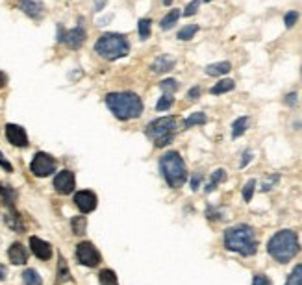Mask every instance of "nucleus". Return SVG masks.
Returning a JSON list of instances; mask_svg holds the SVG:
<instances>
[{"instance_id":"1","label":"nucleus","mask_w":302,"mask_h":285,"mask_svg":"<svg viewBox=\"0 0 302 285\" xmlns=\"http://www.w3.org/2000/svg\"><path fill=\"white\" fill-rule=\"evenodd\" d=\"M104 102L106 107L119 120L139 119L141 113H143V109H145V104H143L141 96L134 93V91H113V93H108Z\"/></svg>"},{"instance_id":"2","label":"nucleus","mask_w":302,"mask_h":285,"mask_svg":"<svg viewBox=\"0 0 302 285\" xmlns=\"http://www.w3.org/2000/svg\"><path fill=\"white\" fill-rule=\"evenodd\" d=\"M224 246L230 252H238L245 257L258 252V239L256 232L249 224H236L224 232Z\"/></svg>"},{"instance_id":"3","label":"nucleus","mask_w":302,"mask_h":285,"mask_svg":"<svg viewBox=\"0 0 302 285\" xmlns=\"http://www.w3.org/2000/svg\"><path fill=\"white\" fill-rule=\"evenodd\" d=\"M301 250L299 235L293 230H280L272 235L267 243V252L278 263H289Z\"/></svg>"},{"instance_id":"4","label":"nucleus","mask_w":302,"mask_h":285,"mask_svg":"<svg viewBox=\"0 0 302 285\" xmlns=\"http://www.w3.org/2000/svg\"><path fill=\"white\" fill-rule=\"evenodd\" d=\"M95 52L98 54L102 60L117 61V60L126 58L130 54V41L126 39V35H123V33H102L96 39V43H95Z\"/></svg>"},{"instance_id":"5","label":"nucleus","mask_w":302,"mask_h":285,"mask_svg":"<svg viewBox=\"0 0 302 285\" xmlns=\"http://www.w3.org/2000/svg\"><path fill=\"white\" fill-rule=\"evenodd\" d=\"M159 169H161V174L165 178L167 185L173 187V189H178L182 187L186 181H188V169H186V163L182 156L178 154L176 150H171L161 156L159 159Z\"/></svg>"},{"instance_id":"6","label":"nucleus","mask_w":302,"mask_h":285,"mask_svg":"<svg viewBox=\"0 0 302 285\" xmlns=\"http://www.w3.org/2000/svg\"><path fill=\"white\" fill-rule=\"evenodd\" d=\"M178 120L176 117H158L154 120H150L145 128V135L150 141H154L158 148L167 147L169 143H173L175 134H176Z\"/></svg>"},{"instance_id":"7","label":"nucleus","mask_w":302,"mask_h":285,"mask_svg":"<svg viewBox=\"0 0 302 285\" xmlns=\"http://www.w3.org/2000/svg\"><path fill=\"white\" fill-rule=\"evenodd\" d=\"M56 167H58V161L47 152H37L30 163V170L37 178H47V176L54 174Z\"/></svg>"},{"instance_id":"8","label":"nucleus","mask_w":302,"mask_h":285,"mask_svg":"<svg viewBox=\"0 0 302 285\" xmlns=\"http://www.w3.org/2000/svg\"><path fill=\"white\" fill-rule=\"evenodd\" d=\"M76 259L78 263L83 265V267H96V265L102 261V255L100 252L95 248L93 243L89 241H82V243L76 244Z\"/></svg>"},{"instance_id":"9","label":"nucleus","mask_w":302,"mask_h":285,"mask_svg":"<svg viewBox=\"0 0 302 285\" xmlns=\"http://www.w3.org/2000/svg\"><path fill=\"white\" fill-rule=\"evenodd\" d=\"M52 185L54 189H56V193H60V195H71L74 191V187H76L74 172L73 170H62V172H58L54 176Z\"/></svg>"},{"instance_id":"10","label":"nucleus","mask_w":302,"mask_h":285,"mask_svg":"<svg viewBox=\"0 0 302 285\" xmlns=\"http://www.w3.org/2000/svg\"><path fill=\"white\" fill-rule=\"evenodd\" d=\"M4 132H6L8 143H11L13 147H19V148L28 147V134H26V130H24L22 126L13 124V122H8Z\"/></svg>"},{"instance_id":"11","label":"nucleus","mask_w":302,"mask_h":285,"mask_svg":"<svg viewBox=\"0 0 302 285\" xmlns=\"http://www.w3.org/2000/svg\"><path fill=\"white\" fill-rule=\"evenodd\" d=\"M74 204H76V208L85 215V213H91L96 210L98 198H96V195H95L93 191H87V189L78 191V193L74 195Z\"/></svg>"},{"instance_id":"12","label":"nucleus","mask_w":302,"mask_h":285,"mask_svg":"<svg viewBox=\"0 0 302 285\" xmlns=\"http://www.w3.org/2000/svg\"><path fill=\"white\" fill-rule=\"evenodd\" d=\"M19 10L33 21H41L45 17V4L41 0H17Z\"/></svg>"},{"instance_id":"13","label":"nucleus","mask_w":302,"mask_h":285,"mask_svg":"<svg viewBox=\"0 0 302 285\" xmlns=\"http://www.w3.org/2000/svg\"><path fill=\"white\" fill-rule=\"evenodd\" d=\"M85 37H87V32H85V28H83L82 24H78L76 28L73 30H69V32H65V37H63V43L69 46V48H73V50H78V48H82L83 43H85Z\"/></svg>"},{"instance_id":"14","label":"nucleus","mask_w":302,"mask_h":285,"mask_svg":"<svg viewBox=\"0 0 302 285\" xmlns=\"http://www.w3.org/2000/svg\"><path fill=\"white\" fill-rule=\"evenodd\" d=\"M30 250L41 261H48L52 257V246L39 237H30Z\"/></svg>"},{"instance_id":"15","label":"nucleus","mask_w":302,"mask_h":285,"mask_svg":"<svg viewBox=\"0 0 302 285\" xmlns=\"http://www.w3.org/2000/svg\"><path fill=\"white\" fill-rule=\"evenodd\" d=\"M175 65H176V58H173L169 54H161V56H158L156 60L152 61L150 69H152V73L156 74H165L169 71H173Z\"/></svg>"},{"instance_id":"16","label":"nucleus","mask_w":302,"mask_h":285,"mask_svg":"<svg viewBox=\"0 0 302 285\" xmlns=\"http://www.w3.org/2000/svg\"><path fill=\"white\" fill-rule=\"evenodd\" d=\"M8 259L13 265H24L28 261V250L24 248V244L21 243H13L8 248Z\"/></svg>"},{"instance_id":"17","label":"nucleus","mask_w":302,"mask_h":285,"mask_svg":"<svg viewBox=\"0 0 302 285\" xmlns=\"http://www.w3.org/2000/svg\"><path fill=\"white\" fill-rule=\"evenodd\" d=\"M71 280V270H69V265L65 261L62 254L58 255V272H56V280H54V285H62L65 282Z\"/></svg>"},{"instance_id":"18","label":"nucleus","mask_w":302,"mask_h":285,"mask_svg":"<svg viewBox=\"0 0 302 285\" xmlns=\"http://www.w3.org/2000/svg\"><path fill=\"white\" fill-rule=\"evenodd\" d=\"M232 71V63L230 61H217V63H211L204 69V73L208 76H224Z\"/></svg>"},{"instance_id":"19","label":"nucleus","mask_w":302,"mask_h":285,"mask_svg":"<svg viewBox=\"0 0 302 285\" xmlns=\"http://www.w3.org/2000/svg\"><path fill=\"white\" fill-rule=\"evenodd\" d=\"M234 89H236V82L230 80V78H224V80H219L217 84L213 85V87L209 89V93H211V95H224V93H230V91H234Z\"/></svg>"},{"instance_id":"20","label":"nucleus","mask_w":302,"mask_h":285,"mask_svg":"<svg viewBox=\"0 0 302 285\" xmlns=\"http://www.w3.org/2000/svg\"><path fill=\"white\" fill-rule=\"evenodd\" d=\"M137 35H139L141 41L150 39V35H152V19H148V17L139 19V22H137Z\"/></svg>"},{"instance_id":"21","label":"nucleus","mask_w":302,"mask_h":285,"mask_svg":"<svg viewBox=\"0 0 302 285\" xmlns=\"http://www.w3.org/2000/svg\"><path fill=\"white\" fill-rule=\"evenodd\" d=\"M249 122H250L249 117H238V119L234 120V124H232V139L241 137V135L249 130Z\"/></svg>"},{"instance_id":"22","label":"nucleus","mask_w":302,"mask_h":285,"mask_svg":"<svg viewBox=\"0 0 302 285\" xmlns=\"http://www.w3.org/2000/svg\"><path fill=\"white\" fill-rule=\"evenodd\" d=\"M182 17V11L180 10H171L169 13H167L165 17L161 19V22H159V28L163 30V32H167V30H171L175 24L178 22V19Z\"/></svg>"},{"instance_id":"23","label":"nucleus","mask_w":302,"mask_h":285,"mask_svg":"<svg viewBox=\"0 0 302 285\" xmlns=\"http://www.w3.org/2000/svg\"><path fill=\"white\" fill-rule=\"evenodd\" d=\"M206 122H208V117H206V113H202V111H195V113H191V115L184 120V128L202 126V124H206Z\"/></svg>"},{"instance_id":"24","label":"nucleus","mask_w":302,"mask_h":285,"mask_svg":"<svg viewBox=\"0 0 302 285\" xmlns=\"http://www.w3.org/2000/svg\"><path fill=\"white\" fill-rule=\"evenodd\" d=\"M198 24H188V26H184L182 30H178L176 33V39L178 41H191L195 35L198 33Z\"/></svg>"},{"instance_id":"25","label":"nucleus","mask_w":302,"mask_h":285,"mask_svg":"<svg viewBox=\"0 0 302 285\" xmlns=\"http://www.w3.org/2000/svg\"><path fill=\"white\" fill-rule=\"evenodd\" d=\"M22 282H24V285H43V278L39 276L37 270L26 269V270L22 272Z\"/></svg>"},{"instance_id":"26","label":"nucleus","mask_w":302,"mask_h":285,"mask_svg":"<svg viewBox=\"0 0 302 285\" xmlns=\"http://www.w3.org/2000/svg\"><path fill=\"white\" fill-rule=\"evenodd\" d=\"M224 180H226V170H224V169H217L215 172H213V174H211V180H209V183L206 185V193H211V191L215 189L221 181H224Z\"/></svg>"},{"instance_id":"27","label":"nucleus","mask_w":302,"mask_h":285,"mask_svg":"<svg viewBox=\"0 0 302 285\" xmlns=\"http://www.w3.org/2000/svg\"><path fill=\"white\" fill-rule=\"evenodd\" d=\"M178 87H180V84L175 78H165V80L159 82V89L163 91V95H175L178 91Z\"/></svg>"},{"instance_id":"28","label":"nucleus","mask_w":302,"mask_h":285,"mask_svg":"<svg viewBox=\"0 0 302 285\" xmlns=\"http://www.w3.org/2000/svg\"><path fill=\"white\" fill-rule=\"evenodd\" d=\"M71 228H73L74 235H83L85 230H87V219L82 217V215L73 217V221H71Z\"/></svg>"},{"instance_id":"29","label":"nucleus","mask_w":302,"mask_h":285,"mask_svg":"<svg viewBox=\"0 0 302 285\" xmlns=\"http://www.w3.org/2000/svg\"><path fill=\"white\" fill-rule=\"evenodd\" d=\"M98 282H100V285H119L117 274H115L113 270H110V269H104V270L98 274Z\"/></svg>"},{"instance_id":"30","label":"nucleus","mask_w":302,"mask_h":285,"mask_svg":"<svg viewBox=\"0 0 302 285\" xmlns=\"http://www.w3.org/2000/svg\"><path fill=\"white\" fill-rule=\"evenodd\" d=\"M175 104V98L173 95H163L161 98H158L156 102V111H167V109H171Z\"/></svg>"},{"instance_id":"31","label":"nucleus","mask_w":302,"mask_h":285,"mask_svg":"<svg viewBox=\"0 0 302 285\" xmlns=\"http://www.w3.org/2000/svg\"><path fill=\"white\" fill-rule=\"evenodd\" d=\"M299 19H301V13H299L297 10L287 11V13L284 15V24H286V28H287V30H291L293 26L299 22Z\"/></svg>"},{"instance_id":"32","label":"nucleus","mask_w":302,"mask_h":285,"mask_svg":"<svg viewBox=\"0 0 302 285\" xmlns=\"http://www.w3.org/2000/svg\"><path fill=\"white\" fill-rule=\"evenodd\" d=\"M0 196L8 202V206L13 208V202L17 198V193L11 189V187H8V185H0Z\"/></svg>"},{"instance_id":"33","label":"nucleus","mask_w":302,"mask_h":285,"mask_svg":"<svg viewBox=\"0 0 302 285\" xmlns=\"http://www.w3.org/2000/svg\"><path fill=\"white\" fill-rule=\"evenodd\" d=\"M286 285H302V265H297L291 270V274L287 278Z\"/></svg>"},{"instance_id":"34","label":"nucleus","mask_w":302,"mask_h":285,"mask_svg":"<svg viewBox=\"0 0 302 285\" xmlns=\"http://www.w3.org/2000/svg\"><path fill=\"white\" fill-rule=\"evenodd\" d=\"M254 189H256V180H249V181L245 183V187H243V200L245 202L252 200V196H254Z\"/></svg>"},{"instance_id":"35","label":"nucleus","mask_w":302,"mask_h":285,"mask_svg":"<svg viewBox=\"0 0 302 285\" xmlns=\"http://www.w3.org/2000/svg\"><path fill=\"white\" fill-rule=\"evenodd\" d=\"M6 222H8V226H10L11 230H15V232H22V230H24V226L21 224V219H19V215H17V213L8 215Z\"/></svg>"},{"instance_id":"36","label":"nucleus","mask_w":302,"mask_h":285,"mask_svg":"<svg viewBox=\"0 0 302 285\" xmlns=\"http://www.w3.org/2000/svg\"><path fill=\"white\" fill-rule=\"evenodd\" d=\"M198 8H200V2H198V0H193V2H189L188 6H186V10L182 11V15H184V17H193L198 11Z\"/></svg>"},{"instance_id":"37","label":"nucleus","mask_w":302,"mask_h":285,"mask_svg":"<svg viewBox=\"0 0 302 285\" xmlns=\"http://www.w3.org/2000/svg\"><path fill=\"white\" fill-rule=\"evenodd\" d=\"M284 104L287 107H297V104H299V95H297V91H291V93H287V95L284 96Z\"/></svg>"},{"instance_id":"38","label":"nucleus","mask_w":302,"mask_h":285,"mask_svg":"<svg viewBox=\"0 0 302 285\" xmlns=\"http://www.w3.org/2000/svg\"><path fill=\"white\" fill-rule=\"evenodd\" d=\"M252 285H272V284L265 274H256L254 280H252Z\"/></svg>"},{"instance_id":"39","label":"nucleus","mask_w":302,"mask_h":285,"mask_svg":"<svg viewBox=\"0 0 302 285\" xmlns=\"http://www.w3.org/2000/svg\"><path fill=\"white\" fill-rule=\"evenodd\" d=\"M186 98H188V100H197V98H200V87H198V85L191 87L188 91V95H186Z\"/></svg>"},{"instance_id":"40","label":"nucleus","mask_w":302,"mask_h":285,"mask_svg":"<svg viewBox=\"0 0 302 285\" xmlns=\"http://www.w3.org/2000/svg\"><path fill=\"white\" fill-rule=\"evenodd\" d=\"M252 158H254V154H252L250 150H247V152H243V159H241V163H239L241 169H245V167L249 165L250 161H252Z\"/></svg>"},{"instance_id":"41","label":"nucleus","mask_w":302,"mask_h":285,"mask_svg":"<svg viewBox=\"0 0 302 285\" xmlns=\"http://www.w3.org/2000/svg\"><path fill=\"white\" fill-rule=\"evenodd\" d=\"M0 167L6 170V172H13V165H11L8 159L4 158V154L0 152Z\"/></svg>"},{"instance_id":"42","label":"nucleus","mask_w":302,"mask_h":285,"mask_svg":"<svg viewBox=\"0 0 302 285\" xmlns=\"http://www.w3.org/2000/svg\"><path fill=\"white\" fill-rule=\"evenodd\" d=\"M200 180H202V174H200V172H195L193 178H191V189L197 191L198 187H200Z\"/></svg>"},{"instance_id":"43","label":"nucleus","mask_w":302,"mask_h":285,"mask_svg":"<svg viewBox=\"0 0 302 285\" xmlns=\"http://www.w3.org/2000/svg\"><path fill=\"white\" fill-rule=\"evenodd\" d=\"M6 85H8V74L4 71H0V89H4Z\"/></svg>"},{"instance_id":"44","label":"nucleus","mask_w":302,"mask_h":285,"mask_svg":"<svg viewBox=\"0 0 302 285\" xmlns=\"http://www.w3.org/2000/svg\"><path fill=\"white\" fill-rule=\"evenodd\" d=\"M106 2H108V0H96V4H95V11H102V8L106 6Z\"/></svg>"},{"instance_id":"45","label":"nucleus","mask_w":302,"mask_h":285,"mask_svg":"<svg viewBox=\"0 0 302 285\" xmlns=\"http://www.w3.org/2000/svg\"><path fill=\"white\" fill-rule=\"evenodd\" d=\"M63 37H65V30H63V26L60 24L58 26V43H63Z\"/></svg>"},{"instance_id":"46","label":"nucleus","mask_w":302,"mask_h":285,"mask_svg":"<svg viewBox=\"0 0 302 285\" xmlns=\"http://www.w3.org/2000/svg\"><path fill=\"white\" fill-rule=\"evenodd\" d=\"M6 276H8V269H6L4 265H0V282H4Z\"/></svg>"},{"instance_id":"47","label":"nucleus","mask_w":302,"mask_h":285,"mask_svg":"<svg viewBox=\"0 0 302 285\" xmlns=\"http://www.w3.org/2000/svg\"><path fill=\"white\" fill-rule=\"evenodd\" d=\"M161 2H163V6H171L173 4V0H161Z\"/></svg>"},{"instance_id":"48","label":"nucleus","mask_w":302,"mask_h":285,"mask_svg":"<svg viewBox=\"0 0 302 285\" xmlns=\"http://www.w3.org/2000/svg\"><path fill=\"white\" fill-rule=\"evenodd\" d=\"M202 2H211V0H202Z\"/></svg>"},{"instance_id":"49","label":"nucleus","mask_w":302,"mask_h":285,"mask_svg":"<svg viewBox=\"0 0 302 285\" xmlns=\"http://www.w3.org/2000/svg\"><path fill=\"white\" fill-rule=\"evenodd\" d=\"M301 74H302V71H301Z\"/></svg>"}]
</instances>
